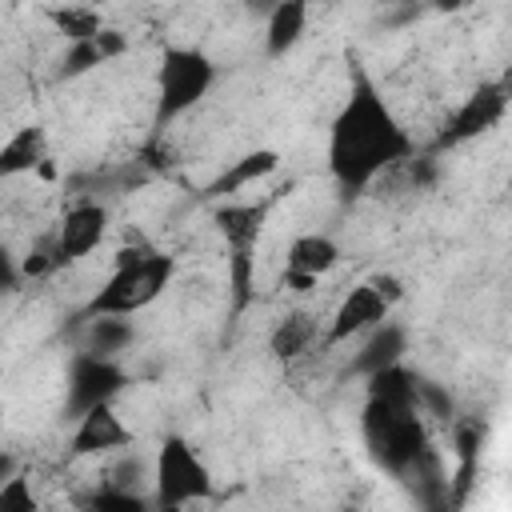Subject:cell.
Returning <instances> with one entry per match:
<instances>
[{
    "label": "cell",
    "instance_id": "4316f807",
    "mask_svg": "<svg viewBox=\"0 0 512 512\" xmlns=\"http://www.w3.org/2000/svg\"><path fill=\"white\" fill-rule=\"evenodd\" d=\"M0 504H16V508H24V512H32V488H28V480H20V476H8L4 484H0Z\"/></svg>",
    "mask_w": 512,
    "mask_h": 512
},
{
    "label": "cell",
    "instance_id": "d6986e66",
    "mask_svg": "<svg viewBox=\"0 0 512 512\" xmlns=\"http://www.w3.org/2000/svg\"><path fill=\"white\" fill-rule=\"evenodd\" d=\"M44 164V128H16L0 148V176L12 180L20 172H32Z\"/></svg>",
    "mask_w": 512,
    "mask_h": 512
},
{
    "label": "cell",
    "instance_id": "277c9868",
    "mask_svg": "<svg viewBox=\"0 0 512 512\" xmlns=\"http://www.w3.org/2000/svg\"><path fill=\"white\" fill-rule=\"evenodd\" d=\"M216 84V60L196 44H168L156 60V124L192 112Z\"/></svg>",
    "mask_w": 512,
    "mask_h": 512
},
{
    "label": "cell",
    "instance_id": "8992f818",
    "mask_svg": "<svg viewBox=\"0 0 512 512\" xmlns=\"http://www.w3.org/2000/svg\"><path fill=\"white\" fill-rule=\"evenodd\" d=\"M128 388V372L116 364V356H96V352H76L68 364L64 380V412L76 420L96 404H112Z\"/></svg>",
    "mask_w": 512,
    "mask_h": 512
},
{
    "label": "cell",
    "instance_id": "30bf717a",
    "mask_svg": "<svg viewBox=\"0 0 512 512\" xmlns=\"http://www.w3.org/2000/svg\"><path fill=\"white\" fill-rule=\"evenodd\" d=\"M336 264H340V244L332 236H324V232H300L288 244V256H284V284H292L296 292H304L320 276H328Z\"/></svg>",
    "mask_w": 512,
    "mask_h": 512
},
{
    "label": "cell",
    "instance_id": "83f0119b",
    "mask_svg": "<svg viewBox=\"0 0 512 512\" xmlns=\"http://www.w3.org/2000/svg\"><path fill=\"white\" fill-rule=\"evenodd\" d=\"M412 188H428L436 180V160L432 156H412Z\"/></svg>",
    "mask_w": 512,
    "mask_h": 512
},
{
    "label": "cell",
    "instance_id": "9c48e42d",
    "mask_svg": "<svg viewBox=\"0 0 512 512\" xmlns=\"http://www.w3.org/2000/svg\"><path fill=\"white\" fill-rule=\"evenodd\" d=\"M388 312H392V300L372 284V280H364V284H356V288H348L344 292V300L336 304V312H332V324H328V344H344V340H352V336H364V332H372L380 320H388Z\"/></svg>",
    "mask_w": 512,
    "mask_h": 512
},
{
    "label": "cell",
    "instance_id": "f546056e",
    "mask_svg": "<svg viewBox=\"0 0 512 512\" xmlns=\"http://www.w3.org/2000/svg\"><path fill=\"white\" fill-rule=\"evenodd\" d=\"M248 4H264V0H248Z\"/></svg>",
    "mask_w": 512,
    "mask_h": 512
},
{
    "label": "cell",
    "instance_id": "3957f363",
    "mask_svg": "<svg viewBox=\"0 0 512 512\" xmlns=\"http://www.w3.org/2000/svg\"><path fill=\"white\" fill-rule=\"evenodd\" d=\"M360 432H364V448L376 460V468H384L388 476H400V480L416 464V456L428 448L420 408H412V404H388V400L368 396V404L360 412Z\"/></svg>",
    "mask_w": 512,
    "mask_h": 512
},
{
    "label": "cell",
    "instance_id": "cb8c5ba5",
    "mask_svg": "<svg viewBox=\"0 0 512 512\" xmlns=\"http://www.w3.org/2000/svg\"><path fill=\"white\" fill-rule=\"evenodd\" d=\"M476 452H480V428L476 424H456V460H460L456 484L460 488H468V480L476 472Z\"/></svg>",
    "mask_w": 512,
    "mask_h": 512
},
{
    "label": "cell",
    "instance_id": "52a82bcc",
    "mask_svg": "<svg viewBox=\"0 0 512 512\" xmlns=\"http://www.w3.org/2000/svg\"><path fill=\"white\" fill-rule=\"evenodd\" d=\"M508 104H512V92H508L504 80H488V84H480V88H476L472 96H464L460 108L448 116V124H444V132H440V148L468 144V140L484 136L488 128L500 124V116L508 112Z\"/></svg>",
    "mask_w": 512,
    "mask_h": 512
},
{
    "label": "cell",
    "instance_id": "ba28073f",
    "mask_svg": "<svg viewBox=\"0 0 512 512\" xmlns=\"http://www.w3.org/2000/svg\"><path fill=\"white\" fill-rule=\"evenodd\" d=\"M104 232H108V208H104V204H96V200L72 204V208L64 212L60 228H56V240H52V260H56V268H60V264H76V260H84L88 252H96L100 240H104Z\"/></svg>",
    "mask_w": 512,
    "mask_h": 512
},
{
    "label": "cell",
    "instance_id": "ac0fdd59",
    "mask_svg": "<svg viewBox=\"0 0 512 512\" xmlns=\"http://www.w3.org/2000/svg\"><path fill=\"white\" fill-rule=\"evenodd\" d=\"M316 336H320V324H316L312 312H288V316L272 328L268 352H272L276 360H296V356H304V352L316 344Z\"/></svg>",
    "mask_w": 512,
    "mask_h": 512
},
{
    "label": "cell",
    "instance_id": "5bb4252c",
    "mask_svg": "<svg viewBox=\"0 0 512 512\" xmlns=\"http://www.w3.org/2000/svg\"><path fill=\"white\" fill-rule=\"evenodd\" d=\"M276 168H280V152L276 148H256V152H244L240 160H232L204 192L216 196V200H228V196H240L244 188L260 184V180H268Z\"/></svg>",
    "mask_w": 512,
    "mask_h": 512
},
{
    "label": "cell",
    "instance_id": "8fae6325",
    "mask_svg": "<svg viewBox=\"0 0 512 512\" xmlns=\"http://www.w3.org/2000/svg\"><path fill=\"white\" fill-rule=\"evenodd\" d=\"M128 448H132V428L116 416L112 404H96L84 416H76L72 456H108V452H128Z\"/></svg>",
    "mask_w": 512,
    "mask_h": 512
},
{
    "label": "cell",
    "instance_id": "f1b7e54d",
    "mask_svg": "<svg viewBox=\"0 0 512 512\" xmlns=\"http://www.w3.org/2000/svg\"><path fill=\"white\" fill-rule=\"evenodd\" d=\"M372 284H376V288H380V292H384V296H388L392 304H396V300L404 296V284H400V280H396L392 272H380V276H372Z\"/></svg>",
    "mask_w": 512,
    "mask_h": 512
},
{
    "label": "cell",
    "instance_id": "5b68a950",
    "mask_svg": "<svg viewBox=\"0 0 512 512\" xmlns=\"http://www.w3.org/2000/svg\"><path fill=\"white\" fill-rule=\"evenodd\" d=\"M156 504L160 508H184L192 500L212 496V472L200 460V452L184 436H164L156 448Z\"/></svg>",
    "mask_w": 512,
    "mask_h": 512
},
{
    "label": "cell",
    "instance_id": "2e32d148",
    "mask_svg": "<svg viewBox=\"0 0 512 512\" xmlns=\"http://www.w3.org/2000/svg\"><path fill=\"white\" fill-rule=\"evenodd\" d=\"M308 32V0H276L264 20V52L288 56Z\"/></svg>",
    "mask_w": 512,
    "mask_h": 512
},
{
    "label": "cell",
    "instance_id": "ffe728a7",
    "mask_svg": "<svg viewBox=\"0 0 512 512\" xmlns=\"http://www.w3.org/2000/svg\"><path fill=\"white\" fill-rule=\"evenodd\" d=\"M416 388H420V376L412 368H404V360L380 368L376 376H368V396L388 400V404H412V408H420L416 404Z\"/></svg>",
    "mask_w": 512,
    "mask_h": 512
},
{
    "label": "cell",
    "instance_id": "603a6c76",
    "mask_svg": "<svg viewBox=\"0 0 512 512\" xmlns=\"http://www.w3.org/2000/svg\"><path fill=\"white\" fill-rule=\"evenodd\" d=\"M416 404H420V416H432V420H456V400L444 384L436 380H424L420 376V388H416Z\"/></svg>",
    "mask_w": 512,
    "mask_h": 512
},
{
    "label": "cell",
    "instance_id": "44dd1931",
    "mask_svg": "<svg viewBox=\"0 0 512 512\" xmlns=\"http://www.w3.org/2000/svg\"><path fill=\"white\" fill-rule=\"evenodd\" d=\"M52 28L64 36V40H88L96 32H104V16L88 4H64V8H52L48 12Z\"/></svg>",
    "mask_w": 512,
    "mask_h": 512
},
{
    "label": "cell",
    "instance_id": "7402d4cb",
    "mask_svg": "<svg viewBox=\"0 0 512 512\" xmlns=\"http://www.w3.org/2000/svg\"><path fill=\"white\" fill-rule=\"evenodd\" d=\"M256 248H232L228 252V288H232V308L240 312L252 300L256 288Z\"/></svg>",
    "mask_w": 512,
    "mask_h": 512
},
{
    "label": "cell",
    "instance_id": "e0dca14e",
    "mask_svg": "<svg viewBox=\"0 0 512 512\" xmlns=\"http://www.w3.org/2000/svg\"><path fill=\"white\" fill-rule=\"evenodd\" d=\"M264 216H268V204H252V200H224L216 208V228L232 248H256L260 240V228H264Z\"/></svg>",
    "mask_w": 512,
    "mask_h": 512
},
{
    "label": "cell",
    "instance_id": "7a4b0ae2",
    "mask_svg": "<svg viewBox=\"0 0 512 512\" xmlns=\"http://www.w3.org/2000/svg\"><path fill=\"white\" fill-rule=\"evenodd\" d=\"M176 276V260L160 248H124L116 252L112 276L100 284V292L88 300L84 312H116L136 316L148 304H156Z\"/></svg>",
    "mask_w": 512,
    "mask_h": 512
},
{
    "label": "cell",
    "instance_id": "9a60e30c",
    "mask_svg": "<svg viewBox=\"0 0 512 512\" xmlns=\"http://www.w3.org/2000/svg\"><path fill=\"white\" fill-rule=\"evenodd\" d=\"M136 344V324L132 316H116V312H84V328H80V348L96 352V356H120Z\"/></svg>",
    "mask_w": 512,
    "mask_h": 512
},
{
    "label": "cell",
    "instance_id": "4fadbf2b",
    "mask_svg": "<svg viewBox=\"0 0 512 512\" xmlns=\"http://www.w3.org/2000/svg\"><path fill=\"white\" fill-rule=\"evenodd\" d=\"M120 52H128V40H124L120 32H112V28L96 32V36H88V40H68V48H64V56H60L56 76H60V80L88 76V72H96L100 64L116 60Z\"/></svg>",
    "mask_w": 512,
    "mask_h": 512
},
{
    "label": "cell",
    "instance_id": "6da1fadb",
    "mask_svg": "<svg viewBox=\"0 0 512 512\" xmlns=\"http://www.w3.org/2000/svg\"><path fill=\"white\" fill-rule=\"evenodd\" d=\"M412 160V136L380 96V88L356 68L340 112L328 124V172L340 192H364L380 172Z\"/></svg>",
    "mask_w": 512,
    "mask_h": 512
},
{
    "label": "cell",
    "instance_id": "d4e9b609",
    "mask_svg": "<svg viewBox=\"0 0 512 512\" xmlns=\"http://www.w3.org/2000/svg\"><path fill=\"white\" fill-rule=\"evenodd\" d=\"M92 504L96 508H120V512H140L148 500L144 496H136L132 488H120V484H108V488H100V492H92Z\"/></svg>",
    "mask_w": 512,
    "mask_h": 512
},
{
    "label": "cell",
    "instance_id": "484cf974",
    "mask_svg": "<svg viewBox=\"0 0 512 512\" xmlns=\"http://www.w3.org/2000/svg\"><path fill=\"white\" fill-rule=\"evenodd\" d=\"M140 476H144V464H140V456H132L128 460V452L116 460V468L108 472V484H120V488H136L140 484Z\"/></svg>",
    "mask_w": 512,
    "mask_h": 512
},
{
    "label": "cell",
    "instance_id": "7c38bea8",
    "mask_svg": "<svg viewBox=\"0 0 512 512\" xmlns=\"http://www.w3.org/2000/svg\"><path fill=\"white\" fill-rule=\"evenodd\" d=\"M404 352H408V328L396 324V320H380L372 332H364V340H360V348H356V356H352V372L368 380V376H376L380 368L400 364Z\"/></svg>",
    "mask_w": 512,
    "mask_h": 512
}]
</instances>
